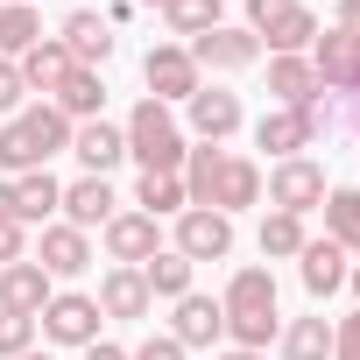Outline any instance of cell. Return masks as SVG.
Here are the masks:
<instances>
[{
	"label": "cell",
	"mask_w": 360,
	"mask_h": 360,
	"mask_svg": "<svg viewBox=\"0 0 360 360\" xmlns=\"http://www.w3.org/2000/svg\"><path fill=\"white\" fill-rule=\"evenodd\" d=\"M184 198L191 205H212V212H248V205H262V162L255 155H226V148H212V141H198L191 155H184Z\"/></svg>",
	"instance_id": "obj_1"
},
{
	"label": "cell",
	"mask_w": 360,
	"mask_h": 360,
	"mask_svg": "<svg viewBox=\"0 0 360 360\" xmlns=\"http://www.w3.org/2000/svg\"><path fill=\"white\" fill-rule=\"evenodd\" d=\"M219 311H226V339L248 346V353H269L276 332H283V318H276V276L269 269H233Z\"/></svg>",
	"instance_id": "obj_2"
},
{
	"label": "cell",
	"mask_w": 360,
	"mask_h": 360,
	"mask_svg": "<svg viewBox=\"0 0 360 360\" xmlns=\"http://www.w3.org/2000/svg\"><path fill=\"white\" fill-rule=\"evenodd\" d=\"M71 148V120L43 99V106H22L15 120H0V169L8 176H29V169H50V155Z\"/></svg>",
	"instance_id": "obj_3"
},
{
	"label": "cell",
	"mask_w": 360,
	"mask_h": 360,
	"mask_svg": "<svg viewBox=\"0 0 360 360\" xmlns=\"http://www.w3.org/2000/svg\"><path fill=\"white\" fill-rule=\"evenodd\" d=\"M120 134H127V155H134L141 169H155V176H176V169H184V155H191L184 127H176V113H169L162 99H141Z\"/></svg>",
	"instance_id": "obj_4"
},
{
	"label": "cell",
	"mask_w": 360,
	"mask_h": 360,
	"mask_svg": "<svg viewBox=\"0 0 360 360\" xmlns=\"http://www.w3.org/2000/svg\"><path fill=\"white\" fill-rule=\"evenodd\" d=\"M269 205L276 212H318L325 205V162H311V155H290V162H276L269 169Z\"/></svg>",
	"instance_id": "obj_5"
},
{
	"label": "cell",
	"mask_w": 360,
	"mask_h": 360,
	"mask_svg": "<svg viewBox=\"0 0 360 360\" xmlns=\"http://www.w3.org/2000/svg\"><path fill=\"white\" fill-rule=\"evenodd\" d=\"M176 255L184 262H226L233 255V219L212 205H184L176 212Z\"/></svg>",
	"instance_id": "obj_6"
},
{
	"label": "cell",
	"mask_w": 360,
	"mask_h": 360,
	"mask_svg": "<svg viewBox=\"0 0 360 360\" xmlns=\"http://www.w3.org/2000/svg\"><path fill=\"white\" fill-rule=\"evenodd\" d=\"M36 325H43V339H57V346H78V353H85V346L99 339V304H92L85 290H57V297L43 304V318H36Z\"/></svg>",
	"instance_id": "obj_7"
},
{
	"label": "cell",
	"mask_w": 360,
	"mask_h": 360,
	"mask_svg": "<svg viewBox=\"0 0 360 360\" xmlns=\"http://www.w3.org/2000/svg\"><path fill=\"white\" fill-rule=\"evenodd\" d=\"M141 78H148V99H162V106H169V99H191V92L205 85V71L191 64L184 43H155V50L141 57Z\"/></svg>",
	"instance_id": "obj_8"
},
{
	"label": "cell",
	"mask_w": 360,
	"mask_h": 360,
	"mask_svg": "<svg viewBox=\"0 0 360 360\" xmlns=\"http://www.w3.org/2000/svg\"><path fill=\"white\" fill-rule=\"evenodd\" d=\"M184 50H191V64H198V71H248V64L262 57L255 29H233V22L205 29V36H198V43H184Z\"/></svg>",
	"instance_id": "obj_9"
},
{
	"label": "cell",
	"mask_w": 360,
	"mask_h": 360,
	"mask_svg": "<svg viewBox=\"0 0 360 360\" xmlns=\"http://www.w3.org/2000/svg\"><path fill=\"white\" fill-rule=\"evenodd\" d=\"M255 148H269L276 162H290V155L318 148V127H311V113H304V106H269V113L255 120Z\"/></svg>",
	"instance_id": "obj_10"
},
{
	"label": "cell",
	"mask_w": 360,
	"mask_h": 360,
	"mask_svg": "<svg viewBox=\"0 0 360 360\" xmlns=\"http://www.w3.org/2000/svg\"><path fill=\"white\" fill-rule=\"evenodd\" d=\"M99 233H106V255H113V269H141V262L162 248V226H155L148 212H113Z\"/></svg>",
	"instance_id": "obj_11"
},
{
	"label": "cell",
	"mask_w": 360,
	"mask_h": 360,
	"mask_svg": "<svg viewBox=\"0 0 360 360\" xmlns=\"http://www.w3.org/2000/svg\"><path fill=\"white\" fill-rule=\"evenodd\" d=\"M36 269H43L50 283H71V276H85V269H92V240H85L78 226L50 219V226H43V248H36Z\"/></svg>",
	"instance_id": "obj_12"
},
{
	"label": "cell",
	"mask_w": 360,
	"mask_h": 360,
	"mask_svg": "<svg viewBox=\"0 0 360 360\" xmlns=\"http://www.w3.org/2000/svg\"><path fill=\"white\" fill-rule=\"evenodd\" d=\"M57 43L71 50L78 71H99V64L113 57V29H106V15H92V8H71L64 29H57Z\"/></svg>",
	"instance_id": "obj_13"
},
{
	"label": "cell",
	"mask_w": 360,
	"mask_h": 360,
	"mask_svg": "<svg viewBox=\"0 0 360 360\" xmlns=\"http://www.w3.org/2000/svg\"><path fill=\"white\" fill-rule=\"evenodd\" d=\"M169 339L184 346V353H191V346H219V339H226V311H219V297H198V290H191V297H176Z\"/></svg>",
	"instance_id": "obj_14"
},
{
	"label": "cell",
	"mask_w": 360,
	"mask_h": 360,
	"mask_svg": "<svg viewBox=\"0 0 360 360\" xmlns=\"http://www.w3.org/2000/svg\"><path fill=\"white\" fill-rule=\"evenodd\" d=\"M184 106H191V134H198V141H212V148H219L226 134H240V92L198 85V92H191Z\"/></svg>",
	"instance_id": "obj_15"
},
{
	"label": "cell",
	"mask_w": 360,
	"mask_h": 360,
	"mask_svg": "<svg viewBox=\"0 0 360 360\" xmlns=\"http://www.w3.org/2000/svg\"><path fill=\"white\" fill-rule=\"evenodd\" d=\"M57 297V283L22 255V262H8L0 269V311H22V318H43V304Z\"/></svg>",
	"instance_id": "obj_16"
},
{
	"label": "cell",
	"mask_w": 360,
	"mask_h": 360,
	"mask_svg": "<svg viewBox=\"0 0 360 360\" xmlns=\"http://www.w3.org/2000/svg\"><path fill=\"white\" fill-rule=\"evenodd\" d=\"M64 226H78V233H92V226H106L113 212H120V198H113V184L106 176H78V184H64Z\"/></svg>",
	"instance_id": "obj_17"
},
{
	"label": "cell",
	"mask_w": 360,
	"mask_h": 360,
	"mask_svg": "<svg viewBox=\"0 0 360 360\" xmlns=\"http://www.w3.org/2000/svg\"><path fill=\"white\" fill-rule=\"evenodd\" d=\"M92 304H99V318H127V325L155 311V297H148L141 269H106V276H99V297H92Z\"/></svg>",
	"instance_id": "obj_18"
},
{
	"label": "cell",
	"mask_w": 360,
	"mask_h": 360,
	"mask_svg": "<svg viewBox=\"0 0 360 360\" xmlns=\"http://www.w3.org/2000/svg\"><path fill=\"white\" fill-rule=\"evenodd\" d=\"M71 155L85 162V176H106V169L127 155V134H120L113 120H78V127H71Z\"/></svg>",
	"instance_id": "obj_19"
},
{
	"label": "cell",
	"mask_w": 360,
	"mask_h": 360,
	"mask_svg": "<svg viewBox=\"0 0 360 360\" xmlns=\"http://www.w3.org/2000/svg\"><path fill=\"white\" fill-rule=\"evenodd\" d=\"M50 106H57V113H64L71 127H78V120H106V78H99V71H78V64H71V78H64V85L50 92Z\"/></svg>",
	"instance_id": "obj_20"
},
{
	"label": "cell",
	"mask_w": 360,
	"mask_h": 360,
	"mask_svg": "<svg viewBox=\"0 0 360 360\" xmlns=\"http://www.w3.org/2000/svg\"><path fill=\"white\" fill-rule=\"evenodd\" d=\"M346 248L339 240H304V255H297V276H304V290L311 297H332V290H346Z\"/></svg>",
	"instance_id": "obj_21"
},
{
	"label": "cell",
	"mask_w": 360,
	"mask_h": 360,
	"mask_svg": "<svg viewBox=\"0 0 360 360\" xmlns=\"http://www.w3.org/2000/svg\"><path fill=\"white\" fill-rule=\"evenodd\" d=\"M57 205H64V184H57L50 169L15 176V219H22V226H50V219H57Z\"/></svg>",
	"instance_id": "obj_22"
},
{
	"label": "cell",
	"mask_w": 360,
	"mask_h": 360,
	"mask_svg": "<svg viewBox=\"0 0 360 360\" xmlns=\"http://www.w3.org/2000/svg\"><path fill=\"white\" fill-rule=\"evenodd\" d=\"M15 71H22V85H29V92H57V85L71 78V50H64L57 36H43L36 50H22V57H15Z\"/></svg>",
	"instance_id": "obj_23"
},
{
	"label": "cell",
	"mask_w": 360,
	"mask_h": 360,
	"mask_svg": "<svg viewBox=\"0 0 360 360\" xmlns=\"http://www.w3.org/2000/svg\"><path fill=\"white\" fill-rule=\"evenodd\" d=\"M191 276H198V262H184L176 248H155L148 262H141V283H148V297H191Z\"/></svg>",
	"instance_id": "obj_24"
},
{
	"label": "cell",
	"mask_w": 360,
	"mask_h": 360,
	"mask_svg": "<svg viewBox=\"0 0 360 360\" xmlns=\"http://www.w3.org/2000/svg\"><path fill=\"white\" fill-rule=\"evenodd\" d=\"M269 92H276V106H311L318 99L311 57H269Z\"/></svg>",
	"instance_id": "obj_25"
},
{
	"label": "cell",
	"mask_w": 360,
	"mask_h": 360,
	"mask_svg": "<svg viewBox=\"0 0 360 360\" xmlns=\"http://www.w3.org/2000/svg\"><path fill=\"white\" fill-rule=\"evenodd\" d=\"M325 240H339L346 255H360V191L353 184L325 191Z\"/></svg>",
	"instance_id": "obj_26"
},
{
	"label": "cell",
	"mask_w": 360,
	"mask_h": 360,
	"mask_svg": "<svg viewBox=\"0 0 360 360\" xmlns=\"http://www.w3.org/2000/svg\"><path fill=\"white\" fill-rule=\"evenodd\" d=\"M262 43H269L276 57H304V50L318 43V15H311V8H290V15H276V22L262 29Z\"/></svg>",
	"instance_id": "obj_27"
},
{
	"label": "cell",
	"mask_w": 360,
	"mask_h": 360,
	"mask_svg": "<svg viewBox=\"0 0 360 360\" xmlns=\"http://www.w3.org/2000/svg\"><path fill=\"white\" fill-rule=\"evenodd\" d=\"M276 346H283V360H332V325L325 318H290L276 332Z\"/></svg>",
	"instance_id": "obj_28"
},
{
	"label": "cell",
	"mask_w": 360,
	"mask_h": 360,
	"mask_svg": "<svg viewBox=\"0 0 360 360\" xmlns=\"http://www.w3.org/2000/svg\"><path fill=\"white\" fill-rule=\"evenodd\" d=\"M162 22H169V36L198 43L205 29H219V22H226V0H169V8H162Z\"/></svg>",
	"instance_id": "obj_29"
},
{
	"label": "cell",
	"mask_w": 360,
	"mask_h": 360,
	"mask_svg": "<svg viewBox=\"0 0 360 360\" xmlns=\"http://www.w3.org/2000/svg\"><path fill=\"white\" fill-rule=\"evenodd\" d=\"M134 205L148 212V219H176L191 198H184V176H155V169H141V184H134Z\"/></svg>",
	"instance_id": "obj_30"
},
{
	"label": "cell",
	"mask_w": 360,
	"mask_h": 360,
	"mask_svg": "<svg viewBox=\"0 0 360 360\" xmlns=\"http://www.w3.org/2000/svg\"><path fill=\"white\" fill-rule=\"evenodd\" d=\"M304 240H311V233H304V219H297V212H269V219H262V255H269V262L304 255Z\"/></svg>",
	"instance_id": "obj_31"
},
{
	"label": "cell",
	"mask_w": 360,
	"mask_h": 360,
	"mask_svg": "<svg viewBox=\"0 0 360 360\" xmlns=\"http://www.w3.org/2000/svg\"><path fill=\"white\" fill-rule=\"evenodd\" d=\"M43 43V15L36 8H0V57H22Z\"/></svg>",
	"instance_id": "obj_32"
},
{
	"label": "cell",
	"mask_w": 360,
	"mask_h": 360,
	"mask_svg": "<svg viewBox=\"0 0 360 360\" xmlns=\"http://www.w3.org/2000/svg\"><path fill=\"white\" fill-rule=\"evenodd\" d=\"M22 353H36V318L0 311V360H22Z\"/></svg>",
	"instance_id": "obj_33"
},
{
	"label": "cell",
	"mask_w": 360,
	"mask_h": 360,
	"mask_svg": "<svg viewBox=\"0 0 360 360\" xmlns=\"http://www.w3.org/2000/svg\"><path fill=\"white\" fill-rule=\"evenodd\" d=\"M22 99H29V85H22V71H15V57H0V113H22Z\"/></svg>",
	"instance_id": "obj_34"
},
{
	"label": "cell",
	"mask_w": 360,
	"mask_h": 360,
	"mask_svg": "<svg viewBox=\"0 0 360 360\" xmlns=\"http://www.w3.org/2000/svg\"><path fill=\"white\" fill-rule=\"evenodd\" d=\"M332 360H360V311H346L332 325Z\"/></svg>",
	"instance_id": "obj_35"
},
{
	"label": "cell",
	"mask_w": 360,
	"mask_h": 360,
	"mask_svg": "<svg viewBox=\"0 0 360 360\" xmlns=\"http://www.w3.org/2000/svg\"><path fill=\"white\" fill-rule=\"evenodd\" d=\"M127 360H184V346H176L169 332H148V339H141V346H134Z\"/></svg>",
	"instance_id": "obj_36"
},
{
	"label": "cell",
	"mask_w": 360,
	"mask_h": 360,
	"mask_svg": "<svg viewBox=\"0 0 360 360\" xmlns=\"http://www.w3.org/2000/svg\"><path fill=\"white\" fill-rule=\"evenodd\" d=\"M297 0H248V29H255V43H262V29L276 22V15H290Z\"/></svg>",
	"instance_id": "obj_37"
},
{
	"label": "cell",
	"mask_w": 360,
	"mask_h": 360,
	"mask_svg": "<svg viewBox=\"0 0 360 360\" xmlns=\"http://www.w3.org/2000/svg\"><path fill=\"white\" fill-rule=\"evenodd\" d=\"M22 248H29V226H22V219H0V269L22 262Z\"/></svg>",
	"instance_id": "obj_38"
},
{
	"label": "cell",
	"mask_w": 360,
	"mask_h": 360,
	"mask_svg": "<svg viewBox=\"0 0 360 360\" xmlns=\"http://www.w3.org/2000/svg\"><path fill=\"white\" fill-rule=\"evenodd\" d=\"M332 36H346L360 50V0H339V8H332Z\"/></svg>",
	"instance_id": "obj_39"
},
{
	"label": "cell",
	"mask_w": 360,
	"mask_h": 360,
	"mask_svg": "<svg viewBox=\"0 0 360 360\" xmlns=\"http://www.w3.org/2000/svg\"><path fill=\"white\" fill-rule=\"evenodd\" d=\"M85 360H127V353H120V346H106V339H92V346H85Z\"/></svg>",
	"instance_id": "obj_40"
},
{
	"label": "cell",
	"mask_w": 360,
	"mask_h": 360,
	"mask_svg": "<svg viewBox=\"0 0 360 360\" xmlns=\"http://www.w3.org/2000/svg\"><path fill=\"white\" fill-rule=\"evenodd\" d=\"M0 219H15V184H0Z\"/></svg>",
	"instance_id": "obj_41"
},
{
	"label": "cell",
	"mask_w": 360,
	"mask_h": 360,
	"mask_svg": "<svg viewBox=\"0 0 360 360\" xmlns=\"http://www.w3.org/2000/svg\"><path fill=\"white\" fill-rule=\"evenodd\" d=\"M219 360H269V353H248V346H226Z\"/></svg>",
	"instance_id": "obj_42"
},
{
	"label": "cell",
	"mask_w": 360,
	"mask_h": 360,
	"mask_svg": "<svg viewBox=\"0 0 360 360\" xmlns=\"http://www.w3.org/2000/svg\"><path fill=\"white\" fill-rule=\"evenodd\" d=\"M346 283H353V297H360V262H353V269H346Z\"/></svg>",
	"instance_id": "obj_43"
},
{
	"label": "cell",
	"mask_w": 360,
	"mask_h": 360,
	"mask_svg": "<svg viewBox=\"0 0 360 360\" xmlns=\"http://www.w3.org/2000/svg\"><path fill=\"white\" fill-rule=\"evenodd\" d=\"M134 8H169V0H134Z\"/></svg>",
	"instance_id": "obj_44"
},
{
	"label": "cell",
	"mask_w": 360,
	"mask_h": 360,
	"mask_svg": "<svg viewBox=\"0 0 360 360\" xmlns=\"http://www.w3.org/2000/svg\"><path fill=\"white\" fill-rule=\"evenodd\" d=\"M353 127H360V99H353Z\"/></svg>",
	"instance_id": "obj_45"
}]
</instances>
